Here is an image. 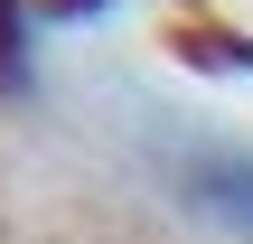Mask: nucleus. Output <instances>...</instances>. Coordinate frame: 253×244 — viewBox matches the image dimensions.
Masks as SVG:
<instances>
[{
  "mask_svg": "<svg viewBox=\"0 0 253 244\" xmlns=\"http://www.w3.org/2000/svg\"><path fill=\"white\" fill-rule=\"evenodd\" d=\"M28 9H38V19H103L113 0H28Z\"/></svg>",
  "mask_w": 253,
  "mask_h": 244,
  "instance_id": "obj_3",
  "label": "nucleus"
},
{
  "mask_svg": "<svg viewBox=\"0 0 253 244\" xmlns=\"http://www.w3.org/2000/svg\"><path fill=\"white\" fill-rule=\"evenodd\" d=\"M28 0H0V94H19L28 85Z\"/></svg>",
  "mask_w": 253,
  "mask_h": 244,
  "instance_id": "obj_2",
  "label": "nucleus"
},
{
  "mask_svg": "<svg viewBox=\"0 0 253 244\" xmlns=\"http://www.w3.org/2000/svg\"><path fill=\"white\" fill-rule=\"evenodd\" d=\"M188 207L197 216H216V226H235L253 244V150H207V160H188Z\"/></svg>",
  "mask_w": 253,
  "mask_h": 244,
  "instance_id": "obj_1",
  "label": "nucleus"
}]
</instances>
